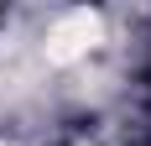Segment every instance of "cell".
<instances>
[{"label": "cell", "mask_w": 151, "mask_h": 146, "mask_svg": "<svg viewBox=\"0 0 151 146\" xmlns=\"http://www.w3.org/2000/svg\"><path fill=\"white\" fill-rule=\"evenodd\" d=\"M99 42V16L94 11H68L58 26L47 31V63H73Z\"/></svg>", "instance_id": "1"}]
</instances>
